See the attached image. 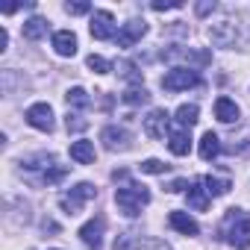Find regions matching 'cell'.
Instances as JSON below:
<instances>
[{"label":"cell","instance_id":"6da1fadb","mask_svg":"<svg viewBox=\"0 0 250 250\" xmlns=\"http://www.w3.org/2000/svg\"><path fill=\"white\" fill-rule=\"evenodd\" d=\"M115 203H118V209L127 215V218H136V215H142V209L150 203V191H147L145 186H136V183L118 186V188H115Z\"/></svg>","mask_w":250,"mask_h":250},{"label":"cell","instance_id":"7a4b0ae2","mask_svg":"<svg viewBox=\"0 0 250 250\" xmlns=\"http://www.w3.org/2000/svg\"><path fill=\"white\" fill-rule=\"evenodd\" d=\"M224 238H227V244H232L238 250L250 247V218L241 209H229L227 224H224Z\"/></svg>","mask_w":250,"mask_h":250},{"label":"cell","instance_id":"3957f363","mask_svg":"<svg viewBox=\"0 0 250 250\" xmlns=\"http://www.w3.org/2000/svg\"><path fill=\"white\" fill-rule=\"evenodd\" d=\"M91 197H97V188H94L91 183H77L71 191H65V194L59 197V206H62L65 215H77Z\"/></svg>","mask_w":250,"mask_h":250},{"label":"cell","instance_id":"277c9868","mask_svg":"<svg viewBox=\"0 0 250 250\" xmlns=\"http://www.w3.org/2000/svg\"><path fill=\"white\" fill-rule=\"evenodd\" d=\"M197 83H200V77H197L194 68H171L162 77V88L165 91H186V88H191Z\"/></svg>","mask_w":250,"mask_h":250},{"label":"cell","instance_id":"5b68a950","mask_svg":"<svg viewBox=\"0 0 250 250\" xmlns=\"http://www.w3.org/2000/svg\"><path fill=\"white\" fill-rule=\"evenodd\" d=\"M206 36H209V42L215 47H232L238 42V27L232 21H218V24H212L206 30Z\"/></svg>","mask_w":250,"mask_h":250},{"label":"cell","instance_id":"8992f818","mask_svg":"<svg viewBox=\"0 0 250 250\" xmlns=\"http://www.w3.org/2000/svg\"><path fill=\"white\" fill-rule=\"evenodd\" d=\"M24 118H27L30 127H36L42 133H50L53 130V109H50V103H33Z\"/></svg>","mask_w":250,"mask_h":250},{"label":"cell","instance_id":"52a82bcc","mask_svg":"<svg viewBox=\"0 0 250 250\" xmlns=\"http://www.w3.org/2000/svg\"><path fill=\"white\" fill-rule=\"evenodd\" d=\"M100 142H103V147H106V150H112V153H124V150H130V133L124 130V127H103Z\"/></svg>","mask_w":250,"mask_h":250},{"label":"cell","instance_id":"ba28073f","mask_svg":"<svg viewBox=\"0 0 250 250\" xmlns=\"http://www.w3.org/2000/svg\"><path fill=\"white\" fill-rule=\"evenodd\" d=\"M168 124H171V115H168L165 109H150L147 118H145V133H147L150 139H165Z\"/></svg>","mask_w":250,"mask_h":250},{"label":"cell","instance_id":"9c48e42d","mask_svg":"<svg viewBox=\"0 0 250 250\" xmlns=\"http://www.w3.org/2000/svg\"><path fill=\"white\" fill-rule=\"evenodd\" d=\"M112 36H115V18H112V12L97 9V12L91 15V39L106 42V39H112Z\"/></svg>","mask_w":250,"mask_h":250},{"label":"cell","instance_id":"30bf717a","mask_svg":"<svg viewBox=\"0 0 250 250\" xmlns=\"http://www.w3.org/2000/svg\"><path fill=\"white\" fill-rule=\"evenodd\" d=\"M103 229H106V221L97 215V218H91V221H85L83 227H80V238H83V244H88V247H100L103 244Z\"/></svg>","mask_w":250,"mask_h":250},{"label":"cell","instance_id":"8fae6325","mask_svg":"<svg viewBox=\"0 0 250 250\" xmlns=\"http://www.w3.org/2000/svg\"><path fill=\"white\" fill-rule=\"evenodd\" d=\"M147 33V24L145 21H127L118 33V47H133L136 42H142V36Z\"/></svg>","mask_w":250,"mask_h":250},{"label":"cell","instance_id":"7c38bea8","mask_svg":"<svg viewBox=\"0 0 250 250\" xmlns=\"http://www.w3.org/2000/svg\"><path fill=\"white\" fill-rule=\"evenodd\" d=\"M168 224H171L177 232H183V235H197V232H200L197 221H194L188 212H171V215H168Z\"/></svg>","mask_w":250,"mask_h":250},{"label":"cell","instance_id":"4fadbf2b","mask_svg":"<svg viewBox=\"0 0 250 250\" xmlns=\"http://www.w3.org/2000/svg\"><path fill=\"white\" fill-rule=\"evenodd\" d=\"M53 50H56L59 56H74V53H77V36H74L71 30H59V33L53 36Z\"/></svg>","mask_w":250,"mask_h":250},{"label":"cell","instance_id":"5bb4252c","mask_svg":"<svg viewBox=\"0 0 250 250\" xmlns=\"http://www.w3.org/2000/svg\"><path fill=\"white\" fill-rule=\"evenodd\" d=\"M168 147H171L174 156H186V153L191 150V136H188V130L177 127V130L168 136Z\"/></svg>","mask_w":250,"mask_h":250},{"label":"cell","instance_id":"9a60e30c","mask_svg":"<svg viewBox=\"0 0 250 250\" xmlns=\"http://www.w3.org/2000/svg\"><path fill=\"white\" fill-rule=\"evenodd\" d=\"M215 118H218L221 124H232V121H238V106H235V100H229V97H218V100H215Z\"/></svg>","mask_w":250,"mask_h":250},{"label":"cell","instance_id":"2e32d148","mask_svg":"<svg viewBox=\"0 0 250 250\" xmlns=\"http://www.w3.org/2000/svg\"><path fill=\"white\" fill-rule=\"evenodd\" d=\"M71 159L80 162V165H91L94 162V142H85V139L74 142L71 145Z\"/></svg>","mask_w":250,"mask_h":250},{"label":"cell","instance_id":"e0dca14e","mask_svg":"<svg viewBox=\"0 0 250 250\" xmlns=\"http://www.w3.org/2000/svg\"><path fill=\"white\" fill-rule=\"evenodd\" d=\"M200 159H206V162H212L218 153H221V139L209 130V133H203V139H200Z\"/></svg>","mask_w":250,"mask_h":250},{"label":"cell","instance_id":"ac0fdd59","mask_svg":"<svg viewBox=\"0 0 250 250\" xmlns=\"http://www.w3.org/2000/svg\"><path fill=\"white\" fill-rule=\"evenodd\" d=\"M188 206L194 209V212H206V206H209V191H206V186H200V183H194V186H188Z\"/></svg>","mask_w":250,"mask_h":250},{"label":"cell","instance_id":"d6986e66","mask_svg":"<svg viewBox=\"0 0 250 250\" xmlns=\"http://www.w3.org/2000/svg\"><path fill=\"white\" fill-rule=\"evenodd\" d=\"M197 115H200V109L194 106V103H183L180 109H177V127H183V130H191L194 124H197Z\"/></svg>","mask_w":250,"mask_h":250},{"label":"cell","instance_id":"ffe728a7","mask_svg":"<svg viewBox=\"0 0 250 250\" xmlns=\"http://www.w3.org/2000/svg\"><path fill=\"white\" fill-rule=\"evenodd\" d=\"M203 186H206V191H209L212 197H224V194L232 188V183H229L227 177H215V174L203 177Z\"/></svg>","mask_w":250,"mask_h":250},{"label":"cell","instance_id":"44dd1931","mask_svg":"<svg viewBox=\"0 0 250 250\" xmlns=\"http://www.w3.org/2000/svg\"><path fill=\"white\" fill-rule=\"evenodd\" d=\"M44 33H47V21H44V18H30V21H24V39L39 42Z\"/></svg>","mask_w":250,"mask_h":250},{"label":"cell","instance_id":"7402d4cb","mask_svg":"<svg viewBox=\"0 0 250 250\" xmlns=\"http://www.w3.org/2000/svg\"><path fill=\"white\" fill-rule=\"evenodd\" d=\"M65 100H68V106H77V109H85L91 100H88V91L85 88H68V94H65Z\"/></svg>","mask_w":250,"mask_h":250},{"label":"cell","instance_id":"603a6c76","mask_svg":"<svg viewBox=\"0 0 250 250\" xmlns=\"http://www.w3.org/2000/svg\"><path fill=\"white\" fill-rule=\"evenodd\" d=\"M147 100H150V94H147L145 85H139V88H127V91H124V103H127V106H139V103H147Z\"/></svg>","mask_w":250,"mask_h":250},{"label":"cell","instance_id":"cb8c5ba5","mask_svg":"<svg viewBox=\"0 0 250 250\" xmlns=\"http://www.w3.org/2000/svg\"><path fill=\"white\" fill-rule=\"evenodd\" d=\"M85 65H88L94 74H109V71H112V62L103 59V56H97V53H91V56L85 59Z\"/></svg>","mask_w":250,"mask_h":250},{"label":"cell","instance_id":"d4e9b609","mask_svg":"<svg viewBox=\"0 0 250 250\" xmlns=\"http://www.w3.org/2000/svg\"><path fill=\"white\" fill-rule=\"evenodd\" d=\"M133 250H171V247L156 238H142V241H133Z\"/></svg>","mask_w":250,"mask_h":250},{"label":"cell","instance_id":"484cf974","mask_svg":"<svg viewBox=\"0 0 250 250\" xmlns=\"http://www.w3.org/2000/svg\"><path fill=\"white\" fill-rule=\"evenodd\" d=\"M65 124H68V130H74V133H80V130H85V127H88V121H85L83 115H77V112H68Z\"/></svg>","mask_w":250,"mask_h":250},{"label":"cell","instance_id":"4316f807","mask_svg":"<svg viewBox=\"0 0 250 250\" xmlns=\"http://www.w3.org/2000/svg\"><path fill=\"white\" fill-rule=\"evenodd\" d=\"M142 171H145V174H165L168 165H165L162 159H145V162H142Z\"/></svg>","mask_w":250,"mask_h":250},{"label":"cell","instance_id":"83f0119b","mask_svg":"<svg viewBox=\"0 0 250 250\" xmlns=\"http://www.w3.org/2000/svg\"><path fill=\"white\" fill-rule=\"evenodd\" d=\"M65 12L68 15H85V12H91V3H85V0H74V3H65Z\"/></svg>","mask_w":250,"mask_h":250},{"label":"cell","instance_id":"f1b7e54d","mask_svg":"<svg viewBox=\"0 0 250 250\" xmlns=\"http://www.w3.org/2000/svg\"><path fill=\"white\" fill-rule=\"evenodd\" d=\"M118 68H121V74H124V80H130V83H142V74H136V68H133L130 62H121Z\"/></svg>","mask_w":250,"mask_h":250},{"label":"cell","instance_id":"f546056e","mask_svg":"<svg viewBox=\"0 0 250 250\" xmlns=\"http://www.w3.org/2000/svg\"><path fill=\"white\" fill-rule=\"evenodd\" d=\"M183 3L180 0H153V9L156 12H165V9H180Z\"/></svg>","mask_w":250,"mask_h":250},{"label":"cell","instance_id":"4dcf8cb0","mask_svg":"<svg viewBox=\"0 0 250 250\" xmlns=\"http://www.w3.org/2000/svg\"><path fill=\"white\" fill-rule=\"evenodd\" d=\"M194 12H197V15H209V12H215V0H203V3H197Z\"/></svg>","mask_w":250,"mask_h":250},{"label":"cell","instance_id":"1f68e13d","mask_svg":"<svg viewBox=\"0 0 250 250\" xmlns=\"http://www.w3.org/2000/svg\"><path fill=\"white\" fill-rule=\"evenodd\" d=\"M6 47H9V33H6V27H0V53Z\"/></svg>","mask_w":250,"mask_h":250},{"label":"cell","instance_id":"d6a6232c","mask_svg":"<svg viewBox=\"0 0 250 250\" xmlns=\"http://www.w3.org/2000/svg\"><path fill=\"white\" fill-rule=\"evenodd\" d=\"M191 183H186V180H174L171 186H168V191H183V188H188Z\"/></svg>","mask_w":250,"mask_h":250}]
</instances>
